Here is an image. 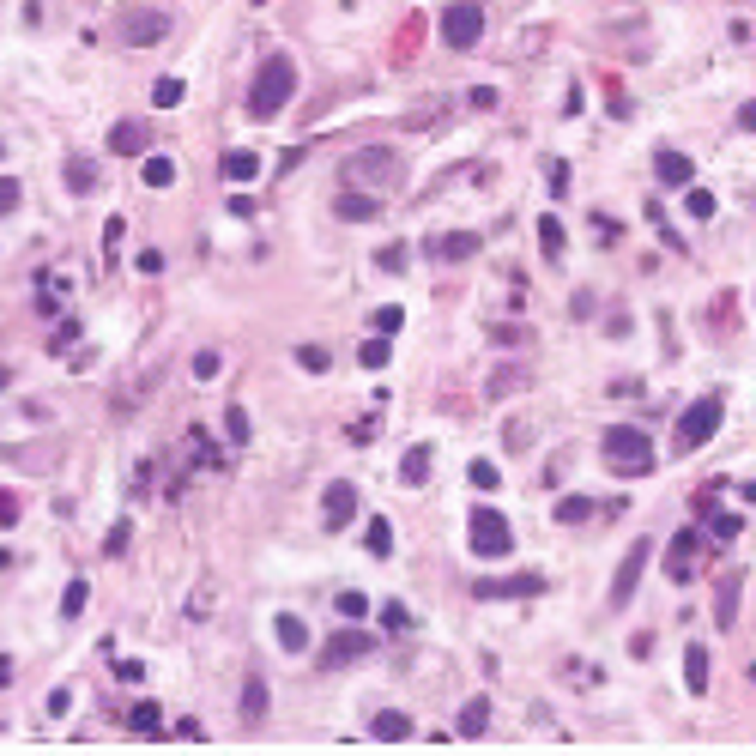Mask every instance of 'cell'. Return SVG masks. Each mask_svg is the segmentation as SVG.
Instances as JSON below:
<instances>
[{"label": "cell", "instance_id": "13", "mask_svg": "<svg viewBox=\"0 0 756 756\" xmlns=\"http://www.w3.org/2000/svg\"><path fill=\"white\" fill-rule=\"evenodd\" d=\"M479 599H520V593H545V575H515V581H479Z\"/></svg>", "mask_w": 756, "mask_h": 756}, {"label": "cell", "instance_id": "19", "mask_svg": "<svg viewBox=\"0 0 756 756\" xmlns=\"http://www.w3.org/2000/svg\"><path fill=\"white\" fill-rule=\"evenodd\" d=\"M738 593H744V575H726L721 593H714V623H721V629L738 623Z\"/></svg>", "mask_w": 756, "mask_h": 756}, {"label": "cell", "instance_id": "1", "mask_svg": "<svg viewBox=\"0 0 756 756\" xmlns=\"http://www.w3.org/2000/svg\"><path fill=\"white\" fill-rule=\"evenodd\" d=\"M291 97H297V61H291V55L261 61L254 85H248V115H254V121H273L278 109H291Z\"/></svg>", "mask_w": 756, "mask_h": 756}, {"label": "cell", "instance_id": "39", "mask_svg": "<svg viewBox=\"0 0 756 756\" xmlns=\"http://www.w3.org/2000/svg\"><path fill=\"white\" fill-rule=\"evenodd\" d=\"M115 248H121V218H109L104 224V261L115 267Z\"/></svg>", "mask_w": 756, "mask_h": 756}, {"label": "cell", "instance_id": "5", "mask_svg": "<svg viewBox=\"0 0 756 756\" xmlns=\"http://www.w3.org/2000/svg\"><path fill=\"white\" fill-rule=\"evenodd\" d=\"M466 545L496 563V557L515 550V526H509V515H496V509H472V520H466Z\"/></svg>", "mask_w": 756, "mask_h": 756}, {"label": "cell", "instance_id": "20", "mask_svg": "<svg viewBox=\"0 0 756 756\" xmlns=\"http://www.w3.org/2000/svg\"><path fill=\"white\" fill-rule=\"evenodd\" d=\"M370 738H381V744H406V738H412V721L387 708V714H376V721H370Z\"/></svg>", "mask_w": 756, "mask_h": 756}, {"label": "cell", "instance_id": "36", "mask_svg": "<svg viewBox=\"0 0 756 756\" xmlns=\"http://www.w3.org/2000/svg\"><path fill=\"white\" fill-rule=\"evenodd\" d=\"M85 599H91V587H85V581H67V599H61V618H79V612H85Z\"/></svg>", "mask_w": 756, "mask_h": 756}, {"label": "cell", "instance_id": "35", "mask_svg": "<svg viewBox=\"0 0 756 756\" xmlns=\"http://www.w3.org/2000/svg\"><path fill=\"white\" fill-rule=\"evenodd\" d=\"M587 515H593V503H587V496H563V503H557V520H569V526L587 520Z\"/></svg>", "mask_w": 756, "mask_h": 756}, {"label": "cell", "instance_id": "34", "mask_svg": "<svg viewBox=\"0 0 756 756\" xmlns=\"http://www.w3.org/2000/svg\"><path fill=\"white\" fill-rule=\"evenodd\" d=\"M67 188H79V194H91V188H97V170L73 158V164H67Z\"/></svg>", "mask_w": 756, "mask_h": 756}, {"label": "cell", "instance_id": "17", "mask_svg": "<svg viewBox=\"0 0 756 756\" xmlns=\"http://www.w3.org/2000/svg\"><path fill=\"white\" fill-rule=\"evenodd\" d=\"M696 545H702L696 526H684V533L672 539V557H666V575H672V581H690V557H696Z\"/></svg>", "mask_w": 756, "mask_h": 756}, {"label": "cell", "instance_id": "18", "mask_svg": "<svg viewBox=\"0 0 756 756\" xmlns=\"http://www.w3.org/2000/svg\"><path fill=\"white\" fill-rule=\"evenodd\" d=\"M708 672H714L708 648H702V642H690V648H684V684L696 690V696H708Z\"/></svg>", "mask_w": 756, "mask_h": 756}, {"label": "cell", "instance_id": "30", "mask_svg": "<svg viewBox=\"0 0 756 756\" xmlns=\"http://www.w3.org/2000/svg\"><path fill=\"white\" fill-rule=\"evenodd\" d=\"M539 248H545L550 261H563V224H557V218H550V212H545V218H539Z\"/></svg>", "mask_w": 756, "mask_h": 756}, {"label": "cell", "instance_id": "8", "mask_svg": "<svg viewBox=\"0 0 756 756\" xmlns=\"http://www.w3.org/2000/svg\"><path fill=\"white\" fill-rule=\"evenodd\" d=\"M351 515H357V484L333 479V484H327V496H321V526H327V533H345Z\"/></svg>", "mask_w": 756, "mask_h": 756}, {"label": "cell", "instance_id": "46", "mask_svg": "<svg viewBox=\"0 0 756 756\" xmlns=\"http://www.w3.org/2000/svg\"><path fill=\"white\" fill-rule=\"evenodd\" d=\"M73 708V690H49V714H55V721H61V714H67Z\"/></svg>", "mask_w": 756, "mask_h": 756}, {"label": "cell", "instance_id": "33", "mask_svg": "<svg viewBox=\"0 0 756 756\" xmlns=\"http://www.w3.org/2000/svg\"><path fill=\"white\" fill-rule=\"evenodd\" d=\"M339 618L345 623H363V618H370V593H339Z\"/></svg>", "mask_w": 756, "mask_h": 756}, {"label": "cell", "instance_id": "24", "mask_svg": "<svg viewBox=\"0 0 756 756\" xmlns=\"http://www.w3.org/2000/svg\"><path fill=\"white\" fill-rule=\"evenodd\" d=\"M484 726H490V702L472 696V702L460 708V738H484Z\"/></svg>", "mask_w": 756, "mask_h": 756}, {"label": "cell", "instance_id": "23", "mask_svg": "<svg viewBox=\"0 0 756 756\" xmlns=\"http://www.w3.org/2000/svg\"><path fill=\"white\" fill-rule=\"evenodd\" d=\"M273 629H278V648H284V653H303V648H309V629H303V618L278 612V623H273Z\"/></svg>", "mask_w": 756, "mask_h": 756}, {"label": "cell", "instance_id": "4", "mask_svg": "<svg viewBox=\"0 0 756 756\" xmlns=\"http://www.w3.org/2000/svg\"><path fill=\"white\" fill-rule=\"evenodd\" d=\"M721 417H726V400H714V394H708V400H690L684 417H678V436H672V448H678V454H696V448L721 430Z\"/></svg>", "mask_w": 756, "mask_h": 756}, {"label": "cell", "instance_id": "42", "mask_svg": "<svg viewBox=\"0 0 756 756\" xmlns=\"http://www.w3.org/2000/svg\"><path fill=\"white\" fill-rule=\"evenodd\" d=\"M0 526H19V496L12 490H0Z\"/></svg>", "mask_w": 756, "mask_h": 756}, {"label": "cell", "instance_id": "25", "mask_svg": "<svg viewBox=\"0 0 756 756\" xmlns=\"http://www.w3.org/2000/svg\"><path fill=\"white\" fill-rule=\"evenodd\" d=\"M128 726L152 738V732H164V708H158V702H134V708H128Z\"/></svg>", "mask_w": 756, "mask_h": 756}, {"label": "cell", "instance_id": "9", "mask_svg": "<svg viewBox=\"0 0 756 756\" xmlns=\"http://www.w3.org/2000/svg\"><path fill=\"white\" fill-rule=\"evenodd\" d=\"M170 36V12H121V43L128 49H152Z\"/></svg>", "mask_w": 756, "mask_h": 756}, {"label": "cell", "instance_id": "43", "mask_svg": "<svg viewBox=\"0 0 756 756\" xmlns=\"http://www.w3.org/2000/svg\"><path fill=\"white\" fill-rule=\"evenodd\" d=\"M128 539H134V533H128V520H121V526H109V557H121V550H128Z\"/></svg>", "mask_w": 756, "mask_h": 756}, {"label": "cell", "instance_id": "27", "mask_svg": "<svg viewBox=\"0 0 756 756\" xmlns=\"http://www.w3.org/2000/svg\"><path fill=\"white\" fill-rule=\"evenodd\" d=\"M387 357H394V345H387V333H376V339H363V351H357V363H363V370H387Z\"/></svg>", "mask_w": 756, "mask_h": 756}, {"label": "cell", "instance_id": "3", "mask_svg": "<svg viewBox=\"0 0 756 756\" xmlns=\"http://www.w3.org/2000/svg\"><path fill=\"white\" fill-rule=\"evenodd\" d=\"M400 175H406V164H400L394 145H363L357 158H345V182H351V188H370V194L400 188Z\"/></svg>", "mask_w": 756, "mask_h": 756}, {"label": "cell", "instance_id": "22", "mask_svg": "<svg viewBox=\"0 0 756 756\" xmlns=\"http://www.w3.org/2000/svg\"><path fill=\"white\" fill-rule=\"evenodd\" d=\"M224 175H230V182H254V175H261V152H248V145L224 152Z\"/></svg>", "mask_w": 756, "mask_h": 756}, {"label": "cell", "instance_id": "12", "mask_svg": "<svg viewBox=\"0 0 756 756\" xmlns=\"http://www.w3.org/2000/svg\"><path fill=\"white\" fill-rule=\"evenodd\" d=\"M479 248H484V237H479V230H448V237H436V242H430V254H436V261H472Z\"/></svg>", "mask_w": 756, "mask_h": 756}, {"label": "cell", "instance_id": "10", "mask_svg": "<svg viewBox=\"0 0 756 756\" xmlns=\"http://www.w3.org/2000/svg\"><path fill=\"white\" fill-rule=\"evenodd\" d=\"M376 648V635L370 629H339V635H327V648H321V666H351V659H363V653Z\"/></svg>", "mask_w": 756, "mask_h": 756}, {"label": "cell", "instance_id": "15", "mask_svg": "<svg viewBox=\"0 0 756 756\" xmlns=\"http://www.w3.org/2000/svg\"><path fill=\"white\" fill-rule=\"evenodd\" d=\"M261 721H267V678L248 672L242 678V726H261Z\"/></svg>", "mask_w": 756, "mask_h": 756}, {"label": "cell", "instance_id": "51", "mask_svg": "<svg viewBox=\"0 0 756 756\" xmlns=\"http://www.w3.org/2000/svg\"><path fill=\"white\" fill-rule=\"evenodd\" d=\"M738 128H751V134H756V104H744V109H738Z\"/></svg>", "mask_w": 756, "mask_h": 756}, {"label": "cell", "instance_id": "38", "mask_svg": "<svg viewBox=\"0 0 756 756\" xmlns=\"http://www.w3.org/2000/svg\"><path fill=\"white\" fill-rule=\"evenodd\" d=\"M218 370H224V363H218V351H194V381H212Z\"/></svg>", "mask_w": 756, "mask_h": 756}, {"label": "cell", "instance_id": "26", "mask_svg": "<svg viewBox=\"0 0 756 756\" xmlns=\"http://www.w3.org/2000/svg\"><path fill=\"white\" fill-rule=\"evenodd\" d=\"M363 545H370V557H394V526H387V515H370Z\"/></svg>", "mask_w": 756, "mask_h": 756}, {"label": "cell", "instance_id": "45", "mask_svg": "<svg viewBox=\"0 0 756 756\" xmlns=\"http://www.w3.org/2000/svg\"><path fill=\"white\" fill-rule=\"evenodd\" d=\"M19 207V182H12V175H0V212H12Z\"/></svg>", "mask_w": 756, "mask_h": 756}, {"label": "cell", "instance_id": "21", "mask_svg": "<svg viewBox=\"0 0 756 756\" xmlns=\"http://www.w3.org/2000/svg\"><path fill=\"white\" fill-rule=\"evenodd\" d=\"M139 182H145V188H170V182H175V158H164V152H145Z\"/></svg>", "mask_w": 756, "mask_h": 756}, {"label": "cell", "instance_id": "31", "mask_svg": "<svg viewBox=\"0 0 756 756\" xmlns=\"http://www.w3.org/2000/svg\"><path fill=\"white\" fill-rule=\"evenodd\" d=\"M182 97H188V85H182V79H158V85H152V104H158V109H175Z\"/></svg>", "mask_w": 756, "mask_h": 756}, {"label": "cell", "instance_id": "2", "mask_svg": "<svg viewBox=\"0 0 756 756\" xmlns=\"http://www.w3.org/2000/svg\"><path fill=\"white\" fill-rule=\"evenodd\" d=\"M599 448H605V466H612V472H623V479H642V472H653V442H648V430H635V424H612Z\"/></svg>", "mask_w": 756, "mask_h": 756}, {"label": "cell", "instance_id": "11", "mask_svg": "<svg viewBox=\"0 0 756 756\" xmlns=\"http://www.w3.org/2000/svg\"><path fill=\"white\" fill-rule=\"evenodd\" d=\"M109 152H115V158H145V152H152V128H145V121H115V128H109Z\"/></svg>", "mask_w": 756, "mask_h": 756}, {"label": "cell", "instance_id": "49", "mask_svg": "<svg viewBox=\"0 0 756 756\" xmlns=\"http://www.w3.org/2000/svg\"><path fill=\"white\" fill-rule=\"evenodd\" d=\"M381 623H387V629H406L412 618H406V605H387V612H381Z\"/></svg>", "mask_w": 756, "mask_h": 756}, {"label": "cell", "instance_id": "41", "mask_svg": "<svg viewBox=\"0 0 756 756\" xmlns=\"http://www.w3.org/2000/svg\"><path fill=\"white\" fill-rule=\"evenodd\" d=\"M472 484H479V490H496V466H490V460H472Z\"/></svg>", "mask_w": 756, "mask_h": 756}, {"label": "cell", "instance_id": "47", "mask_svg": "<svg viewBox=\"0 0 756 756\" xmlns=\"http://www.w3.org/2000/svg\"><path fill=\"white\" fill-rule=\"evenodd\" d=\"M381 267H387V273H400V267H406V248H400V242H394V248H381Z\"/></svg>", "mask_w": 756, "mask_h": 756}, {"label": "cell", "instance_id": "28", "mask_svg": "<svg viewBox=\"0 0 756 756\" xmlns=\"http://www.w3.org/2000/svg\"><path fill=\"white\" fill-rule=\"evenodd\" d=\"M714 207H721V200H714L708 188H696V182L684 188V212H690V218H714Z\"/></svg>", "mask_w": 756, "mask_h": 756}, {"label": "cell", "instance_id": "52", "mask_svg": "<svg viewBox=\"0 0 756 756\" xmlns=\"http://www.w3.org/2000/svg\"><path fill=\"white\" fill-rule=\"evenodd\" d=\"M0 387H12V370H6V363H0Z\"/></svg>", "mask_w": 756, "mask_h": 756}, {"label": "cell", "instance_id": "14", "mask_svg": "<svg viewBox=\"0 0 756 756\" xmlns=\"http://www.w3.org/2000/svg\"><path fill=\"white\" fill-rule=\"evenodd\" d=\"M333 212H339L345 224H370V218H376V194H363V188H345L339 200H333Z\"/></svg>", "mask_w": 756, "mask_h": 756}, {"label": "cell", "instance_id": "7", "mask_svg": "<svg viewBox=\"0 0 756 756\" xmlns=\"http://www.w3.org/2000/svg\"><path fill=\"white\" fill-rule=\"evenodd\" d=\"M642 569H648V539H635V545L623 550L618 575H612V612H623V605L635 599V581H642Z\"/></svg>", "mask_w": 756, "mask_h": 756}, {"label": "cell", "instance_id": "16", "mask_svg": "<svg viewBox=\"0 0 756 756\" xmlns=\"http://www.w3.org/2000/svg\"><path fill=\"white\" fill-rule=\"evenodd\" d=\"M653 170H659L666 188H690V182H696V164H690L684 152H659V158H653Z\"/></svg>", "mask_w": 756, "mask_h": 756}, {"label": "cell", "instance_id": "29", "mask_svg": "<svg viewBox=\"0 0 756 756\" xmlns=\"http://www.w3.org/2000/svg\"><path fill=\"white\" fill-rule=\"evenodd\" d=\"M400 479H406V484H424V479H430V448H412V454L400 460Z\"/></svg>", "mask_w": 756, "mask_h": 756}, {"label": "cell", "instance_id": "44", "mask_svg": "<svg viewBox=\"0 0 756 756\" xmlns=\"http://www.w3.org/2000/svg\"><path fill=\"white\" fill-rule=\"evenodd\" d=\"M738 526H744L738 515H714V539H738Z\"/></svg>", "mask_w": 756, "mask_h": 756}, {"label": "cell", "instance_id": "50", "mask_svg": "<svg viewBox=\"0 0 756 756\" xmlns=\"http://www.w3.org/2000/svg\"><path fill=\"white\" fill-rule=\"evenodd\" d=\"M466 104H472V109H496V91H490V85H479V91H472Z\"/></svg>", "mask_w": 756, "mask_h": 756}, {"label": "cell", "instance_id": "53", "mask_svg": "<svg viewBox=\"0 0 756 756\" xmlns=\"http://www.w3.org/2000/svg\"><path fill=\"white\" fill-rule=\"evenodd\" d=\"M744 496H751V503H756V484H744Z\"/></svg>", "mask_w": 756, "mask_h": 756}, {"label": "cell", "instance_id": "48", "mask_svg": "<svg viewBox=\"0 0 756 756\" xmlns=\"http://www.w3.org/2000/svg\"><path fill=\"white\" fill-rule=\"evenodd\" d=\"M175 738H188V744H200L207 732H200V721H175Z\"/></svg>", "mask_w": 756, "mask_h": 756}, {"label": "cell", "instance_id": "40", "mask_svg": "<svg viewBox=\"0 0 756 756\" xmlns=\"http://www.w3.org/2000/svg\"><path fill=\"white\" fill-rule=\"evenodd\" d=\"M400 321H406V315H400L394 303H387V309L376 315V333H387V339H394V333H400Z\"/></svg>", "mask_w": 756, "mask_h": 756}, {"label": "cell", "instance_id": "6", "mask_svg": "<svg viewBox=\"0 0 756 756\" xmlns=\"http://www.w3.org/2000/svg\"><path fill=\"white\" fill-rule=\"evenodd\" d=\"M442 43L454 49V55H466V49H479L484 43V6L479 0H454V6H442Z\"/></svg>", "mask_w": 756, "mask_h": 756}, {"label": "cell", "instance_id": "32", "mask_svg": "<svg viewBox=\"0 0 756 756\" xmlns=\"http://www.w3.org/2000/svg\"><path fill=\"white\" fill-rule=\"evenodd\" d=\"M224 436L237 448H248V412H242V406H224Z\"/></svg>", "mask_w": 756, "mask_h": 756}, {"label": "cell", "instance_id": "37", "mask_svg": "<svg viewBox=\"0 0 756 756\" xmlns=\"http://www.w3.org/2000/svg\"><path fill=\"white\" fill-rule=\"evenodd\" d=\"M297 363H303L309 376H327V351H321V345H297Z\"/></svg>", "mask_w": 756, "mask_h": 756}]
</instances>
